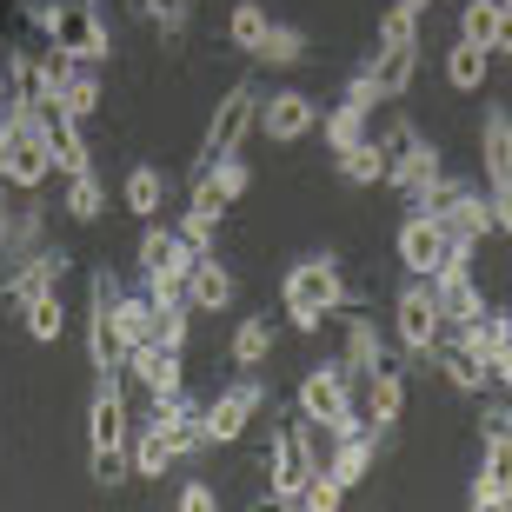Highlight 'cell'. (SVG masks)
<instances>
[{
	"label": "cell",
	"instance_id": "f5cc1de1",
	"mask_svg": "<svg viewBox=\"0 0 512 512\" xmlns=\"http://www.w3.org/2000/svg\"><path fill=\"white\" fill-rule=\"evenodd\" d=\"M406 7H413V14H433V7H439V0H406Z\"/></svg>",
	"mask_w": 512,
	"mask_h": 512
},
{
	"label": "cell",
	"instance_id": "277c9868",
	"mask_svg": "<svg viewBox=\"0 0 512 512\" xmlns=\"http://www.w3.org/2000/svg\"><path fill=\"white\" fill-rule=\"evenodd\" d=\"M253 133H260V87H253V80H233L227 94H220V107H213L207 133H200V160H193V167L240 160V147H247Z\"/></svg>",
	"mask_w": 512,
	"mask_h": 512
},
{
	"label": "cell",
	"instance_id": "30bf717a",
	"mask_svg": "<svg viewBox=\"0 0 512 512\" xmlns=\"http://www.w3.org/2000/svg\"><path fill=\"white\" fill-rule=\"evenodd\" d=\"M266 399H273V393H266L253 373H247V380H233L227 393H213L207 399V446H233V439L266 413Z\"/></svg>",
	"mask_w": 512,
	"mask_h": 512
},
{
	"label": "cell",
	"instance_id": "f1b7e54d",
	"mask_svg": "<svg viewBox=\"0 0 512 512\" xmlns=\"http://www.w3.org/2000/svg\"><path fill=\"white\" fill-rule=\"evenodd\" d=\"M127 466H133V479H167L173 466H180V459H173V446H167V433H160L153 419H140V426H133Z\"/></svg>",
	"mask_w": 512,
	"mask_h": 512
},
{
	"label": "cell",
	"instance_id": "e0dca14e",
	"mask_svg": "<svg viewBox=\"0 0 512 512\" xmlns=\"http://www.w3.org/2000/svg\"><path fill=\"white\" fill-rule=\"evenodd\" d=\"M313 127H320V100L306 94V87H280V94L260 100V133L273 147H300Z\"/></svg>",
	"mask_w": 512,
	"mask_h": 512
},
{
	"label": "cell",
	"instance_id": "8d00e7d4",
	"mask_svg": "<svg viewBox=\"0 0 512 512\" xmlns=\"http://www.w3.org/2000/svg\"><path fill=\"white\" fill-rule=\"evenodd\" d=\"M266 27H273V14H266L260 0H233V14H227V40L240 47V54H260Z\"/></svg>",
	"mask_w": 512,
	"mask_h": 512
},
{
	"label": "cell",
	"instance_id": "d590c367",
	"mask_svg": "<svg viewBox=\"0 0 512 512\" xmlns=\"http://www.w3.org/2000/svg\"><path fill=\"white\" fill-rule=\"evenodd\" d=\"M20 326H27V340H34V346H54L60 333H67V306H60V293L27 300V306H20Z\"/></svg>",
	"mask_w": 512,
	"mask_h": 512
},
{
	"label": "cell",
	"instance_id": "f546056e",
	"mask_svg": "<svg viewBox=\"0 0 512 512\" xmlns=\"http://www.w3.org/2000/svg\"><path fill=\"white\" fill-rule=\"evenodd\" d=\"M120 200H127V213L140 220V227H147V220H160V207H167V173L140 160V167L120 180Z\"/></svg>",
	"mask_w": 512,
	"mask_h": 512
},
{
	"label": "cell",
	"instance_id": "1f68e13d",
	"mask_svg": "<svg viewBox=\"0 0 512 512\" xmlns=\"http://www.w3.org/2000/svg\"><path fill=\"white\" fill-rule=\"evenodd\" d=\"M486 80H493V54L453 40V47H446V87H453V94H479Z\"/></svg>",
	"mask_w": 512,
	"mask_h": 512
},
{
	"label": "cell",
	"instance_id": "ac0fdd59",
	"mask_svg": "<svg viewBox=\"0 0 512 512\" xmlns=\"http://www.w3.org/2000/svg\"><path fill=\"white\" fill-rule=\"evenodd\" d=\"M120 380L140 386L147 406H153V399H167V393L187 386V353H180V346H133L127 366H120Z\"/></svg>",
	"mask_w": 512,
	"mask_h": 512
},
{
	"label": "cell",
	"instance_id": "7402d4cb",
	"mask_svg": "<svg viewBox=\"0 0 512 512\" xmlns=\"http://www.w3.org/2000/svg\"><path fill=\"white\" fill-rule=\"evenodd\" d=\"M433 360H439V373H446V386H453V393L486 399V386H493V366L479 360V353H473L466 340H459V333H446V340L433 346Z\"/></svg>",
	"mask_w": 512,
	"mask_h": 512
},
{
	"label": "cell",
	"instance_id": "836d02e7",
	"mask_svg": "<svg viewBox=\"0 0 512 512\" xmlns=\"http://www.w3.org/2000/svg\"><path fill=\"white\" fill-rule=\"evenodd\" d=\"M340 160V180L346 187H386V153H380V140L366 133L360 147H346V153H333Z\"/></svg>",
	"mask_w": 512,
	"mask_h": 512
},
{
	"label": "cell",
	"instance_id": "ba28073f",
	"mask_svg": "<svg viewBox=\"0 0 512 512\" xmlns=\"http://www.w3.org/2000/svg\"><path fill=\"white\" fill-rule=\"evenodd\" d=\"M54 180V153H47V140H40L34 114L20 107L14 127H7V147H0V187L7 193H40Z\"/></svg>",
	"mask_w": 512,
	"mask_h": 512
},
{
	"label": "cell",
	"instance_id": "681fc988",
	"mask_svg": "<svg viewBox=\"0 0 512 512\" xmlns=\"http://www.w3.org/2000/svg\"><path fill=\"white\" fill-rule=\"evenodd\" d=\"M493 54H499V60H512V14L499 20V40H493Z\"/></svg>",
	"mask_w": 512,
	"mask_h": 512
},
{
	"label": "cell",
	"instance_id": "e575fe53",
	"mask_svg": "<svg viewBox=\"0 0 512 512\" xmlns=\"http://www.w3.org/2000/svg\"><path fill=\"white\" fill-rule=\"evenodd\" d=\"M499 20H506L499 0H459V40H466V47H486V54H493Z\"/></svg>",
	"mask_w": 512,
	"mask_h": 512
},
{
	"label": "cell",
	"instance_id": "74e56055",
	"mask_svg": "<svg viewBox=\"0 0 512 512\" xmlns=\"http://www.w3.org/2000/svg\"><path fill=\"white\" fill-rule=\"evenodd\" d=\"M253 60H266V67H300V60H306V34H300V27H286V20H273Z\"/></svg>",
	"mask_w": 512,
	"mask_h": 512
},
{
	"label": "cell",
	"instance_id": "f6af8a7d",
	"mask_svg": "<svg viewBox=\"0 0 512 512\" xmlns=\"http://www.w3.org/2000/svg\"><path fill=\"white\" fill-rule=\"evenodd\" d=\"M486 200H493V220H499V233L512 240V180H499V187H486Z\"/></svg>",
	"mask_w": 512,
	"mask_h": 512
},
{
	"label": "cell",
	"instance_id": "8992f818",
	"mask_svg": "<svg viewBox=\"0 0 512 512\" xmlns=\"http://www.w3.org/2000/svg\"><path fill=\"white\" fill-rule=\"evenodd\" d=\"M393 253H399V266H406L413 280H433V273H446V266H466V260H473V247H459V240L439 227L433 213H406V220H399V233H393Z\"/></svg>",
	"mask_w": 512,
	"mask_h": 512
},
{
	"label": "cell",
	"instance_id": "f35d334b",
	"mask_svg": "<svg viewBox=\"0 0 512 512\" xmlns=\"http://www.w3.org/2000/svg\"><path fill=\"white\" fill-rule=\"evenodd\" d=\"M346 506V486L326 466H313V479L300 486V499H293V512H340Z\"/></svg>",
	"mask_w": 512,
	"mask_h": 512
},
{
	"label": "cell",
	"instance_id": "52a82bcc",
	"mask_svg": "<svg viewBox=\"0 0 512 512\" xmlns=\"http://www.w3.org/2000/svg\"><path fill=\"white\" fill-rule=\"evenodd\" d=\"M426 213H433L439 227L453 233L459 247H486V240H493L499 233V220H493V200H486V193L479 187H466V180H453V173H446V187L433 193V200H426Z\"/></svg>",
	"mask_w": 512,
	"mask_h": 512
},
{
	"label": "cell",
	"instance_id": "9a60e30c",
	"mask_svg": "<svg viewBox=\"0 0 512 512\" xmlns=\"http://www.w3.org/2000/svg\"><path fill=\"white\" fill-rule=\"evenodd\" d=\"M373 114H380V94H373V80H366V67L353 80H346V94H340V107L320 120L326 127V147L333 153H346V147H360L366 133H373Z\"/></svg>",
	"mask_w": 512,
	"mask_h": 512
},
{
	"label": "cell",
	"instance_id": "ab89813d",
	"mask_svg": "<svg viewBox=\"0 0 512 512\" xmlns=\"http://www.w3.org/2000/svg\"><path fill=\"white\" fill-rule=\"evenodd\" d=\"M100 207H107L100 180H94V173H74V180H67V220H74V227H94Z\"/></svg>",
	"mask_w": 512,
	"mask_h": 512
},
{
	"label": "cell",
	"instance_id": "3957f363",
	"mask_svg": "<svg viewBox=\"0 0 512 512\" xmlns=\"http://www.w3.org/2000/svg\"><path fill=\"white\" fill-rule=\"evenodd\" d=\"M300 419H313V426H326L333 439H346V433H360L366 426V413H360V380L346 373L340 360H313L300 373Z\"/></svg>",
	"mask_w": 512,
	"mask_h": 512
},
{
	"label": "cell",
	"instance_id": "cb8c5ba5",
	"mask_svg": "<svg viewBox=\"0 0 512 512\" xmlns=\"http://www.w3.org/2000/svg\"><path fill=\"white\" fill-rule=\"evenodd\" d=\"M187 306H193V313H220V306H233V266L220 260V253H193Z\"/></svg>",
	"mask_w": 512,
	"mask_h": 512
},
{
	"label": "cell",
	"instance_id": "d4e9b609",
	"mask_svg": "<svg viewBox=\"0 0 512 512\" xmlns=\"http://www.w3.org/2000/svg\"><path fill=\"white\" fill-rule=\"evenodd\" d=\"M340 366L353 373V380H373V373H386V366H393V346H386V333L373 320H346Z\"/></svg>",
	"mask_w": 512,
	"mask_h": 512
},
{
	"label": "cell",
	"instance_id": "bcb514c9",
	"mask_svg": "<svg viewBox=\"0 0 512 512\" xmlns=\"http://www.w3.org/2000/svg\"><path fill=\"white\" fill-rule=\"evenodd\" d=\"M173 512H220V499H213V486H200V479H193L187 493H180V506Z\"/></svg>",
	"mask_w": 512,
	"mask_h": 512
},
{
	"label": "cell",
	"instance_id": "4fadbf2b",
	"mask_svg": "<svg viewBox=\"0 0 512 512\" xmlns=\"http://www.w3.org/2000/svg\"><path fill=\"white\" fill-rule=\"evenodd\" d=\"M40 127V140H47V153H54V173L60 180H74V173H94V153H87V133H80V120L60 107V100H47V107H27Z\"/></svg>",
	"mask_w": 512,
	"mask_h": 512
},
{
	"label": "cell",
	"instance_id": "9f6ffc18",
	"mask_svg": "<svg viewBox=\"0 0 512 512\" xmlns=\"http://www.w3.org/2000/svg\"><path fill=\"white\" fill-rule=\"evenodd\" d=\"M0 266H7V260H0Z\"/></svg>",
	"mask_w": 512,
	"mask_h": 512
},
{
	"label": "cell",
	"instance_id": "7bdbcfd3",
	"mask_svg": "<svg viewBox=\"0 0 512 512\" xmlns=\"http://www.w3.org/2000/svg\"><path fill=\"white\" fill-rule=\"evenodd\" d=\"M373 40H419V14L406 7V0H393L380 14V27H373Z\"/></svg>",
	"mask_w": 512,
	"mask_h": 512
},
{
	"label": "cell",
	"instance_id": "4316f807",
	"mask_svg": "<svg viewBox=\"0 0 512 512\" xmlns=\"http://www.w3.org/2000/svg\"><path fill=\"white\" fill-rule=\"evenodd\" d=\"M473 499H512V433H499V439H479Z\"/></svg>",
	"mask_w": 512,
	"mask_h": 512
},
{
	"label": "cell",
	"instance_id": "11a10c76",
	"mask_svg": "<svg viewBox=\"0 0 512 512\" xmlns=\"http://www.w3.org/2000/svg\"><path fill=\"white\" fill-rule=\"evenodd\" d=\"M499 7H506V14H512V0H499Z\"/></svg>",
	"mask_w": 512,
	"mask_h": 512
},
{
	"label": "cell",
	"instance_id": "c3c4849f",
	"mask_svg": "<svg viewBox=\"0 0 512 512\" xmlns=\"http://www.w3.org/2000/svg\"><path fill=\"white\" fill-rule=\"evenodd\" d=\"M499 360H512V306H499Z\"/></svg>",
	"mask_w": 512,
	"mask_h": 512
},
{
	"label": "cell",
	"instance_id": "484cf974",
	"mask_svg": "<svg viewBox=\"0 0 512 512\" xmlns=\"http://www.w3.org/2000/svg\"><path fill=\"white\" fill-rule=\"evenodd\" d=\"M479 167H486V187L512 180V107H486L479 114Z\"/></svg>",
	"mask_w": 512,
	"mask_h": 512
},
{
	"label": "cell",
	"instance_id": "60d3db41",
	"mask_svg": "<svg viewBox=\"0 0 512 512\" xmlns=\"http://www.w3.org/2000/svg\"><path fill=\"white\" fill-rule=\"evenodd\" d=\"M220 220H227V213H213V207H193L187 200V213H180V240H187L193 253H213V240H220Z\"/></svg>",
	"mask_w": 512,
	"mask_h": 512
},
{
	"label": "cell",
	"instance_id": "4dcf8cb0",
	"mask_svg": "<svg viewBox=\"0 0 512 512\" xmlns=\"http://www.w3.org/2000/svg\"><path fill=\"white\" fill-rule=\"evenodd\" d=\"M60 107L74 120H94L100 114V100H107V87H100V67H80V60H67V74H60Z\"/></svg>",
	"mask_w": 512,
	"mask_h": 512
},
{
	"label": "cell",
	"instance_id": "5b68a950",
	"mask_svg": "<svg viewBox=\"0 0 512 512\" xmlns=\"http://www.w3.org/2000/svg\"><path fill=\"white\" fill-rule=\"evenodd\" d=\"M260 473H266V506H273V512H293L300 486L313 479V453H306V439H300V419H280V426L266 433Z\"/></svg>",
	"mask_w": 512,
	"mask_h": 512
},
{
	"label": "cell",
	"instance_id": "5bb4252c",
	"mask_svg": "<svg viewBox=\"0 0 512 512\" xmlns=\"http://www.w3.org/2000/svg\"><path fill=\"white\" fill-rule=\"evenodd\" d=\"M426 286H433V306H439V326H446V333H466V326H473L479 313L493 306V300H486V286L473 280V260H466V266H446V273H433Z\"/></svg>",
	"mask_w": 512,
	"mask_h": 512
},
{
	"label": "cell",
	"instance_id": "9c48e42d",
	"mask_svg": "<svg viewBox=\"0 0 512 512\" xmlns=\"http://www.w3.org/2000/svg\"><path fill=\"white\" fill-rule=\"evenodd\" d=\"M40 40L54 47V54L80 60V67H100V60L114 54V34H107V20L94 7H54V14L40 20Z\"/></svg>",
	"mask_w": 512,
	"mask_h": 512
},
{
	"label": "cell",
	"instance_id": "d6a6232c",
	"mask_svg": "<svg viewBox=\"0 0 512 512\" xmlns=\"http://www.w3.org/2000/svg\"><path fill=\"white\" fill-rule=\"evenodd\" d=\"M114 320H120V333H127V346H153L160 340V306H153L147 286H140V293H120Z\"/></svg>",
	"mask_w": 512,
	"mask_h": 512
},
{
	"label": "cell",
	"instance_id": "44dd1931",
	"mask_svg": "<svg viewBox=\"0 0 512 512\" xmlns=\"http://www.w3.org/2000/svg\"><path fill=\"white\" fill-rule=\"evenodd\" d=\"M373 459H380V433H373V426H360V433L333 439L320 466H326L333 479H340L346 493H353V486H366V479H373Z\"/></svg>",
	"mask_w": 512,
	"mask_h": 512
},
{
	"label": "cell",
	"instance_id": "83f0119b",
	"mask_svg": "<svg viewBox=\"0 0 512 512\" xmlns=\"http://www.w3.org/2000/svg\"><path fill=\"white\" fill-rule=\"evenodd\" d=\"M273 346H280V326L266 320V313H253V320L233 326V340H227V360L240 366V373H253V366L273 360Z\"/></svg>",
	"mask_w": 512,
	"mask_h": 512
},
{
	"label": "cell",
	"instance_id": "f907efd6",
	"mask_svg": "<svg viewBox=\"0 0 512 512\" xmlns=\"http://www.w3.org/2000/svg\"><path fill=\"white\" fill-rule=\"evenodd\" d=\"M473 512H512V499H473Z\"/></svg>",
	"mask_w": 512,
	"mask_h": 512
},
{
	"label": "cell",
	"instance_id": "6da1fadb",
	"mask_svg": "<svg viewBox=\"0 0 512 512\" xmlns=\"http://www.w3.org/2000/svg\"><path fill=\"white\" fill-rule=\"evenodd\" d=\"M353 300H360V293L346 286V266L333 260V253H306V260L286 266V280H280V313H286L293 333H320V326L340 320Z\"/></svg>",
	"mask_w": 512,
	"mask_h": 512
},
{
	"label": "cell",
	"instance_id": "7dc6e473",
	"mask_svg": "<svg viewBox=\"0 0 512 512\" xmlns=\"http://www.w3.org/2000/svg\"><path fill=\"white\" fill-rule=\"evenodd\" d=\"M20 94H14V74H7V60H0V114H14Z\"/></svg>",
	"mask_w": 512,
	"mask_h": 512
},
{
	"label": "cell",
	"instance_id": "8fae6325",
	"mask_svg": "<svg viewBox=\"0 0 512 512\" xmlns=\"http://www.w3.org/2000/svg\"><path fill=\"white\" fill-rule=\"evenodd\" d=\"M7 74H14V94L20 107H47V100L60 94V74H67V54H54L47 40L40 47H7Z\"/></svg>",
	"mask_w": 512,
	"mask_h": 512
},
{
	"label": "cell",
	"instance_id": "d6986e66",
	"mask_svg": "<svg viewBox=\"0 0 512 512\" xmlns=\"http://www.w3.org/2000/svg\"><path fill=\"white\" fill-rule=\"evenodd\" d=\"M366 80H373V94H380V100H406V94H413V80H419V40H373Z\"/></svg>",
	"mask_w": 512,
	"mask_h": 512
},
{
	"label": "cell",
	"instance_id": "7c38bea8",
	"mask_svg": "<svg viewBox=\"0 0 512 512\" xmlns=\"http://www.w3.org/2000/svg\"><path fill=\"white\" fill-rule=\"evenodd\" d=\"M393 340L406 346V353H433L439 340H446V326H439V306H433V286L426 280H406L393 300Z\"/></svg>",
	"mask_w": 512,
	"mask_h": 512
},
{
	"label": "cell",
	"instance_id": "db71d44e",
	"mask_svg": "<svg viewBox=\"0 0 512 512\" xmlns=\"http://www.w3.org/2000/svg\"><path fill=\"white\" fill-rule=\"evenodd\" d=\"M60 7H94V14H100V0H60Z\"/></svg>",
	"mask_w": 512,
	"mask_h": 512
},
{
	"label": "cell",
	"instance_id": "ee69618b",
	"mask_svg": "<svg viewBox=\"0 0 512 512\" xmlns=\"http://www.w3.org/2000/svg\"><path fill=\"white\" fill-rule=\"evenodd\" d=\"M499 433H512V406L506 399H486L479 406V439H499Z\"/></svg>",
	"mask_w": 512,
	"mask_h": 512
},
{
	"label": "cell",
	"instance_id": "b9f144b4",
	"mask_svg": "<svg viewBox=\"0 0 512 512\" xmlns=\"http://www.w3.org/2000/svg\"><path fill=\"white\" fill-rule=\"evenodd\" d=\"M133 20H147V27H160V34H180L193 14V0H127Z\"/></svg>",
	"mask_w": 512,
	"mask_h": 512
},
{
	"label": "cell",
	"instance_id": "2e32d148",
	"mask_svg": "<svg viewBox=\"0 0 512 512\" xmlns=\"http://www.w3.org/2000/svg\"><path fill=\"white\" fill-rule=\"evenodd\" d=\"M67 273H74V253H67V247H40L34 260H20L14 273H0V300L20 313V306L40 300V293H60V280H67Z\"/></svg>",
	"mask_w": 512,
	"mask_h": 512
},
{
	"label": "cell",
	"instance_id": "603a6c76",
	"mask_svg": "<svg viewBox=\"0 0 512 512\" xmlns=\"http://www.w3.org/2000/svg\"><path fill=\"white\" fill-rule=\"evenodd\" d=\"M360 413H366L373 433H393L399 419H406V373H399V366H386V373L360 380Z\"/></svg>",
	"mask_w": 512,
	"mask_h": 512
},
{
	"label": "cell",
	"instance_id": "816d5d0a",
	"mask_svg": "<svg viewBox=\"0 0 512 512\" xmlns=\"http://www.w3.org/2000/svg\"><path fill=\"white\" fill-rule=\"evenodd\" d=\"M493 380H499V386L512 393V360H499V366H493Z\"/></svg>",
	"mask_w": 512,
	"mask_h": 512
},
{
	"label": "cell",
	"instance_id": "7a4b0ae2",
	"mask_svg": "<svg viewBox=\"0 0 512 512\" xmlns=\"http://www.w3.org/2000/svg\"><path fill=\"white\" fill-rule=\"evenodd\" d=\"M127 446H133V399H127V380L120 373H100L94 399H87V466H94L100 486L127 479Z\"/></svg>",
	"mask_w": 512,
	"mask_h": 512
},
{
	"label": "cell",
	"instance_id": "ffe728a7",
	"mask_svg": "<svg viewBox=\"0 0 512 512\" xmlns=\"http://www.w3.org/2000/svg\"><path fill=\"white\" fill-rule=\"evenodd\" d=\"M247 193H253L247 160H213V167H193V207L227 213V207H240Z\"/></svg>",
	"mask_w": 512,
	"mask_h": 512
}]
</instances>
